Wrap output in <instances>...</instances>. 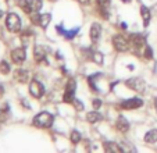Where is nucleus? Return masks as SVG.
<instances>
[{
    "label": "nucleus",
    "instance_id": "1",
    "mask_svg": "<svg viewBox=\"0 0 157 153\" xmlns=\"http://www.w3.org/2000/svg\"><path fill=\"white\" fill-rule=\"evenodd\" d=\"M54 117L48 112H42L33 118V125L39 127V128H49L53 125Z\"/></svg>",
    "mask_w": 157,
    "mask_h": 153
},
{
    "label": "nucleus",
    "instance_id": "2",
    "mask_svg": "<svg viewBox=\"0 0 157 153\" xmlns=\"http://www.w3.org/2000/svg\"><path fill=\"white\" fill-rule=\"evenodd\" d=\"M6 27L9 28V31H11V32H20V29H21V18L18 17L15 13H10V14H7Z\"/></svg>",
    "mask_w": 157,
    "mask_h": 153
},
{
    "label": "nucleus",
    "instance_id": "3",
    "mask_svg": "<svg viewBox=\"0 0 157 153\" xmlns=\"http://www.w3.org/2000/svg\"><path fill=\"white\" fill-rule=\"evenodd\" d=\"M75 89H77V82L75 80H70L65 85V92H64V96H63V100L65 103H72V100L75 99Z\"/></svg>",
    "mask_w": 157,
    "mask_h": 153
},
{
    "label": "nucleus",
    "instance_id": "4",
    "mask_svg": "<svg viewBox=\"0 0 157 153\" xmlns=\"http://www.w3.org/2000/svg\"><path fill=\"white\" fill-rule=\"evenodd\" d=\"M125 85H127L129 89L135 91V92H143L145 91V81H143L142 78H138V76L128 80L127 82H125Z\"/></svg>",
    "mask_w": 157,
    "mask_h": 153
},
{
    "label": "nucleus",
    "instance_id": "5",
    "mask_svg": "<svg viewBox=\"0 0 157 153\" xmlns=\"http://www.w3.org/2000/svg\"><path fill=\"white\" fill-rule=\"evenodd\" d=\"M140 106H143V100L139 99V97H132V99L124 100L121 103V109L124 110H135L139 109Z\"/></svg>",
    "mask_w": 157,
    "mask_h": 153
},
{
    "label": "nucleus",
    "instance_id": "6",
    "mask_svg": "<svg viewBox=\"0 0 157 153\" xmlns=\"http://www.w3.org/2000/svg\"><path fill=\"white\" fill-rule=\"evenodd\" d=\"M113 45L117 52H127L129 47V42L124 38L122 35H116L113 38Z\"/></svg>",
    "mask_w": 157,
    "mask_h": 153
},
{
    "label": "nucleus",
    "instance_id": "7",
    "mask_svg": "<svg viewBox=\"0 0 157 153\" xmlns=\"http://www.w3.org/2000/svg\"><path fill=\"white\" fill-rule=\"evenodd\" d=\"M29 93L32 95L33 97H36V99L42 97V96H43V93H44V88H43V85H42V84L39 82V81L33 80L32 82H31V86H29Z\"/></svg>",
    "mask_w": 157,
    "mask_h": 153
},
{
    "label": "nucleus",
    "instance_id": "8",
    "mask_svg": "<svg viewBox=\"0 0 157 153\" xmlns=\"http://www.w3.org/2000/svg\"><path fill=\"white\" fill-rule=\"evenodd\" d=\"M11 59L15 64H22L27 59V53H25V50L22 47H18V49H14L11 53Z\"/></svg>",
    "mask_w": 157,
    "mask_h": 153
},
{
    "label": "nucleus",
    "instance_id": "9",
    "mask_svg": "<svg viewBox=\"0 0 157 153\" xmlns=\"http://www.w3.org/2000/svg\"><path fill=\"white\" fill-rule=\"evenodd\" d=\"M129 41L136 47H142V46H145V43H146L145 36H142L140 33H132V35L129 36Z\"/></svg>",
    "mask_w": 157,
    "mask_h": 153
},
{
    "label": "nucleus",
    "instance_id": "10",
    "mask_svg": "<svg viewBox=\"0 0 157 153\" xmlns=\"http://www.w3.org/2000/svg\"><path fill=\"white\" fill-rule=\"evenodd\" d=\"M33 57H35V60L38 63H42L46 60V52H44V49L42 46H35V49H33Z\"/></svg>",
    "mask_w": 157,
    "mask_h": 153
},
{
    "label": "nucleus",
    "instance_id": "11",
    "mask_svg": "<svg viewBox=\"0 0 157 153\" xmlns=\"http://www.w3.org/2000/svg\"><path fill=\"white\" fill-rule=\"evenodd\" d=\"M100 33H101V25L98 22H93L92 27H90V38H92V41H98L100 38Z\"/></svg>",
    "mask_w": 157,
    "mask_h": 153
},
{
    "label": "nucleus",
    "instance_id": "12",
    "mask_svg": "<svg viewBox=\"0 0 157 153\" xmlns=\"http://www.w3.org/2000/svg\"><path fill=\"white\" fill-rule=\"evenodd\" d=\"M117 128H118V131H121V132H127V131L129 130V123L127 121V118L120 116L118 120H117Z\"/></svg>",
    "mask_w": 157,
    "mask_h": 153
},
{
    "label": "nucleus",
    "instance_id": "13",
    "mask_svg": "<svg viewBox=\"0 0 157 153\" xmlns=\"http://www.w3.org/2000/svg\"><path fill=\"white\" fill-rule=\"evenodd\" d=\"M104 150H106V152L120 153V152H122V147L120 146V145H117L116 142H104Z\"/></svg>",
    "mask_w": 157,
    "mask_h": 153
},
{
    "label": "nucleus",
    "instance_id": "14",
    "mask_svg": "<svg viewBox=\"0 0 157 153\" xmlns=\"http://www.w3.org/2000/svg\"><path fill=\"white\" fill-rule=\"evenodd\" d=\"M140 15H142V20H143V25L145 27H147L149 22H150V10L147 9L146 6H142L140 7Z\"/></svg>",
    "mask_w": 157,
    "mask_h": 153
},
{
    "label": "nucleus",
    "instance_id": "15",
    "mask_svg": "<svg viewBox=\"0 0 157 153\" xmlns=\"http://www.w3.org/2000/svg\"><path fill=\"white\" fill-rule=\"evenodd\" d=\"M29 78V74H28L27 70H17L15 71V80L20 81L21 84H25Z\"/></svg>",
    "mask_w": 157,
    "mask_h": 153
},
{
    "label": "nucleus",
    "instance_id": "16",
    "mask_svg": "<svg viewBox=\"0 0 157 153\" xmlns=\"http://www.w3.org/2000/svg\"><path fill=\"white\" fill-rule=\"evenodd\" d=\"M145 142L146 143H154V142H157V130L147 131L145 135Z\"/></svg>",
    "mask_w": 157,
    "mask_h": 153
},
{
    "label": "nucleus",
    "instance_id": "17",
    "mask_svg": "<svg viewBox=\"0 0 157 153\" xmlns=\"http://www.w3.org/2000/svg\"><path fill=\"white\" fill-rule=\"evenodd\" d=\"M28 6H29L31 14L36 13L39 11V9H42V0H28Z\"/></svg>",
    "mask_w": 157,
    "mask_h": 153
},
{
    "label": "nucleus",
    "instance_id": "18",
    "mask_svg": "<svg viewBox=\"0 0 157 153\" xmlns=\"http://www.w3.org/2000/svg\"><path fill=\"white\" fill-rule=\"evenodd\" d=\"M86 120H88L90 124H95V123H98V121L101 120V114L98 112H90L86 114Z\"/></svg>",
    "mask_w": 157,
    "mask_h": 153
},
{
    "label": "nucleus",
    "instance_id": "19",
    "mask_svg": "<svg viewBox=\"0 0 157 153\" xmlns=\"http://www.w3.org/2000/svg\"><path fill=\"white\" fill-rule=\"evenodd\" d=\"M98 4L99 7H100V13L104 15V17H107V10H109V6H110V0H98Z\"/></svg>",
    "mask_w": 157,
    "mask_h": 153
},
{
    "label": "nucleus",
    "instance_id": "20",
    "mask_svg": "<svg viewBox=\"0 0 157 153\" xmlns=\"http://www.w3.org/2000/svg\"><path fill=\"white\" fill-rule=\"evenodd\" d=\"M50 18H52L50 14H42L40 15V27L43 28V29H46V28H48L49 22H50Z\"/></svg>",
    "mask_w": 157,
    "mask_h": 153
},
{
    "label": "nucleus",
    "instance_id": "21",
    "mask_svg": "<svg viewBox=\"0 0 157 153\" xmlns=\"http://www.w3.org/2000/svg\"><path fill=\"white\" fill-rule=\"evenodd\" d=\"M9 104H4L2 109H0V123H4L7 120V114H9Z\"/></svg>",
    "mask_w": 157,
    "mask_h": 153
},
{
    "label": "nucleus",
    "instance_id": "22",
    "mask_svg": "<svg viewBox=\"0 0 157 153\" xmlns=\"http://www.w3.org/2000/svg\"><path fill=\"white\" fill-rule=\"evenodd\" d=\"M92 60L96 63V64H103V54H101L100 52H93Z\"/></svg>",
    "mask_w": 157,
    "mask_h": 153
},
{
    "label": "nucleus",
    "instance_id": "23",
    "mask_svg": "<svg viewBox=\"0 0 157 153\" xmlns=\"http://www.w3.org/2000/svg\"><path fill=\"white\" fill-rule=\"evenodd\" d=\"M0 73L2 74H9L10 73V65H9V63L4 61V60L0 63Z\"/></svg>",
    "mask_w": 157,
    "mask_h": 153
},
{
    "label": "nucleus",
    "instance_id": "24",
    "mask_svg": "<svg viewBox=\"0 0 157 153\" xmlns=\"http://www.w3.org/2000/svg\"><path fill=\"white\" fill-rule=\"evenodd\" d=\"M18 4H20L21 7H22V10H24L25 13H28V14H31V10H29V6H28V0H18L17 2Z\"/></svg>",
    "mask_w": 157,
    "mask_h": 153
},
{
    "label": "nucleus",
    "instance_id": "25",
    "mask_svg": "<svg viewBox=\"0 0 157 153\" xmlns=\"http://www.w3.org/2000/svg\"><path fill=\"white\" fill-rule=\"evenodd\" d=\"M79 141H81V134L78 132L77 130H74L71 132V142H72V143H78Z\"/></svg>",
    "mask_w": 157,
    "mask_h": 153
},
{
    "label": "nucleus",
    "instance_id": "26",
    "mask_svg": "<svg viewBox=\"0 0 157 153\" xmlns=\"http://www.w3.org/2000/svg\"><path fill=\"white\" fill-rule=\"evenodd\" d=\"M78 31H79V28H74V29H70V31H65V33H64V36L67 39H71V38H74L75 35L78 33Z\"/></svg>",
    "mask_w": 157,
    "mask_h": 153
},
{
    "label": "nucleus",
    "instance_id": "27",
    "mask_svg": "<svg viewBox=\"0 0 157 153\" xmlns=\"http://www.w3.org/2000/svg\"><path fill=\"white\" fill-rule=\"evenodd\" d=\"M145 57L146 59H153V52H151V47H149V46H146V49H145Z\"/></svg>",
    "mask_w": 157,
    "mask_h": 153
},
{
    "label": "nucleus",
    "instance_id": "28",
    "mask_svg": "<svg viewBox=\"0 0 157 153\" xmlns=\"http://www.w3.org/2000/svg\"><path fill=\"white\" fill-rule=\"evenodd\" d=\"M72 104H74V106L77 107V110H79V112H81V110H83V104L81 103L78 99H74V100H72Z\"/></svg>",
    "mask_w": 157,
    "mask_h": 153
},
{
    "label": "nucleus",
    "instance_id": "29",
    "mask_svg": "<svg viewBox=\"0 0 157 153\" xmlns=\"http://www.w3.org/2000/svg\"><path fill=\"white\" fill-rule=\"evenodd\" d=\"M101 106V100L100 99H95L93 100V109H99Z\"/></svg>",
    "mask_w": 157,
    "mask_h": 153
},
{
    "label": "nucleus",
    "instance_id": "30",
    "mask_svg": "<svg viewBox=\"0 0 157 153\" xmlns=\"http://www.w3.org/2000/svg\"><path fill=\"white\" fill-rule=\"evenodd\" d=\"M56 29H57V32H59V33H60V35H64V33H65V31H63V28H61V27H60V25H59V27H57V28H56Z\"/></svg>",
    "mask_w": 157,
    "mask_h": 153
},
{
    "label": "nucleus",
    "instance_id": "31",
    "mask_svg": "<svg viewBox=\"0 0 157 153\" xmlns=\"http://www.w3.org/2000/svg\"><path fill=\"white\" fill-rule=\"evenodd\" d=\"M78 2H79V3H82V4H86L89 0H78Z\"/></svg>",
    "mask_w": 157,
    "mask_h": 153
},
{
    "label": "nucleus",
    "instance_id": "32",
    "mask_svg": "<svg viewBox=\"0 0 157 153\" xmlns=\"http://www.w3.org/2000/svg\"><path fill=\"white\" fill-rule=\"evenodd\" d=\"M2 15H3V11H2V10H0V18H2Z\"/></svg>",
    "mask_w": 157,
    "mask_h": 153
},
{
    "label": "nucleus",
    "instance_id": "33",
    "mask_svg": "<svg viewBox=\"0 0 157 153\" xmlns=\"http://www.w3.org/2000/svg\"><path fill=\"white\" fill-rule=\"evenodd\" d=\"M154 104H156V110H157V99H156V102H154Z\"/></svg>",
    "mask_w": 157,
    "mask_h": 153
},
{
    "label": "nucleus",
    "instance_id": "34",
    "mask_svg": "<svg viewBox=\"0 0 157 153\" xmlns=\"http://www.w3.org/2000/svg\"><path fill=\"white\" fill-rule=\"evenodd\" d=\"M122 2H125V3H128V2H131V0H122Z\"/></svg>",
    "mask_w": 157,
    "mask_h": 153
}]
</instances>
